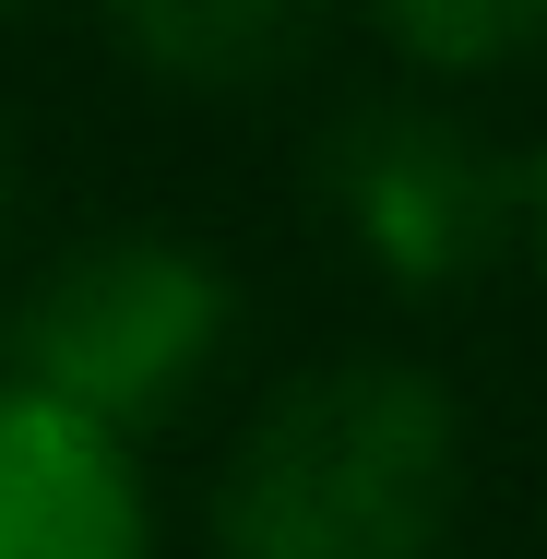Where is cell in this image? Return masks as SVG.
I'll list each match as a JSON object with an SVG mask.
<instances>
[{"mask_svg": "<svg viewBox=\"0 0 547 559\" xmlns=\"http://www.w3.org/2000/svg\"><path fill=\"white\" fill-rule=\"evenodd\" d=\"M310 191L405 286H476L524 226V167L452 96H357L310 155Z\"/></svg>", "mask_w": 547, "mask_h": 559, "instance_id": "cell-3", "label": "cell"}, {"mask_svg": "<svg viewBox=\"0 0 547 559\" xmlns=\"http://www.w3.org/2000/svg\"><path fill=\"white\" fill-rule=\"evenodd\" d=\"M524 226H536V250H547V155L524 167Z\"/></svg>", "mask_w": 547, "mask_h": 559, "instance_id": "cell-8", "label": "cell"}, {"mask_svg": "<svg viewBox=\"0 0 547 559\" xmlns=\"http://www.w3.org/2000/svg\"><path fill=\"white\" fill-rule=\"evenodd\" d=\"M12 203H24V143H12V119H0V226H12Z\"/></svg>", "mask_w": 547, "mask_h": 559, "instance_id": "cell-7", "label": "cell"}, {"mask_svg": "<svg viewBox=\"0 0 547 559\" xmlns=\"http://www.w3.org/2000/svg\"><path fill=\"white\" fill-rule=\"evenodd\" d=\"M226 334H238V298H226V274L203 250H179V238H84L12 298L0 381L60 405V417H84V429H108V441H131V429L191 405V381L226 357Z\"/></svg>", "mask_w": 547, "mask_h": 559, "instance_id": "cell-2", "label": "cell"}, {"mask_svg": "<svg viewBox=\"0 0 547 559\" xmlns=\"http://www.w3.org/2000/svg\"><path fill=\"white\" fill-rule=\"evenodd\" d=\"M0 559H143L131 441L0 381Z\"/></svg>", "mask_w": 547, "mask_h": 559, "instance_id": "cell-4", "label": "cell"}, {"mask_svg": "<svg viewBox=\"0 0 547 559\" xmlns=\"http://www.w3.org/2000/svg\"><path fill=\"white\" fill-rule=\"evenodd\" d=\"M464 500L452 393L405 357H345L286 381L226 452V559H440Z\"/></svg>", "mask_w": 547, "mask_h": 559, "instance_id": "cell-1", "label": "cell"}, {"mask_svg": "<svg viewBox=\"0 0 547 559\" xmlns=\"http://www.w3.org/2000/svg\"><path fill=\"white\" fill-rule=\"evenodd\" d=\"M381 48L417 60V84H476V72L547 60V12H524V0H405V12H381Z\"/></svg>", "mask_w": 547, "mask_h": 559, "instance_id": "cell-6", "label": "cell"}, {"mask_svg": "<svg viewBox=\"0 0 547 559\" xmlns=\"http://www.w3.org/2000/svg\"><path fill=\"white\" fill-rule=\"evenodd\" d=\"M119 48L155 72H191V84H274L286 60L322 48V24L310 12H143V24H119Z\"/></svg>", "mask_w": 547, "mask_h": 559, "instance_id": "cell-5", "label": "cell"}]
</instances>
